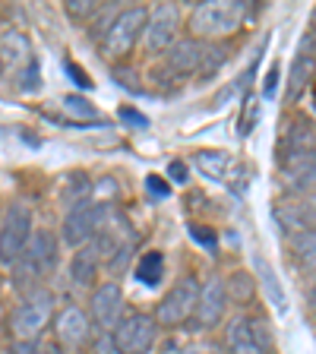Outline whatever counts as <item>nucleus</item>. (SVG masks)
I'll use <instances>...</instances> for the list:
<instances>
[{"instance_id": "6ab92c4d", "label": "nucleus", "mask_w": 316, "mask_h": 354, "mask_svg": "<svg viewBox=\"0 0 316 354\" xmlns=\"http://www.w3.org/2000/svg\"><path fill=\"white\" fill-rule=\"evenodd\" d=\"M291 250L307 275L316 279V231H297L291 234Z\"/></svg>"}, {"instance_id": "cd10ccee", "label": "nucleus", "mask_w": 316, "mask_h": 354, "mask_svg": "<svg viewBox=\"0 0 316 354\" xmlns=\"http://www.w3.org/2000/svg\"><path fill=\"white\" fill-rule=\"evenodd\" d=\"M146 187H149V193H155V196H168V184H165V177H158V174H149Z\"/></svg>"}, {"instance_id": "c85d7f7f", "label": "nucleus", "mask_w": 316, "mask_h": 354, "mask_svg": "<svg viewBox=\"0 0 316 354\" xmlns=\"http://www.w3.org/2000/svg\"><path fill=\"white\" fill-rule=\"evenodd\" d=\"M66 70H70V73H73V80H76V82H80V86H82V88H86V86H92V80H89V76H86V73H82V70H80V66H76V64H73V60H66Z\"/></svg>"}, {"instance_id": "72a5a7b5", "label": "nucleus", "mask_w": 316, "mask_h": 354, "mask_svg": "<svg viewBox=\"0 0 316 354\" xmlns=\"http://www.w3.org/2000/svg\"><path fill=\"white\" fill-rule=\"evenodd\" d=\"M177 354H203V351H199V348H180Z\"/></svg>"}, {"instance_id": "412c9836", "label": "nucleus", "mask_w": 316, "mask_h": 354, "mask_svg": "<svg viewBox=\"0 0 316 354\" xmlns=\"http://www.w3.org/2000/svg\"><path fill=\"white\" fill-rule=\"evenodd\" d=\"M136 279L149 288L158 285V281L165 279V253H158V250L142 253V257L136 259Z\"/></svg>"}, {"instance_id": "473e14b6", "label": "nucleus", "mask_w": 316, "mask_h": 354, "mask_svg": "<svg viewBox=\"0 0 316 354\" xmlns=\"http://www.w3.org/2000/svg\"><path fill=\"white\" fill-rule=\"evenodd\" d=\"M307 304H310V310H313V317H316V279H313V285H310V295H307Z\"/></svg>"}, {"instance_id": "2f4dec72", "label": "nucleus", "mask_w": 316, "mask_h": 354, "mask_svg": "<svg viewBox=\"0 0 316 354\" xmlns=\"http://www.w3.org/2000/svg\"><path fill=\"white\" fill-rule=\"evenodd\" d=\"M193 237H199V241H206V243H215V234H206L209 228H190Z\"/></svg>"}, {"instance_id": "f8f14e48", "label": "nucleus", "mask_w": 316, "mask_h": 354, "mask_svg": "<svg viewBox=\"0 0 316 354\" xmlns=\"http://www.w3.org/2000/svg\"><path fill=\"white\" fill-rule=\"evenodd\" d=\"M281 177L291 193H310L316 187V149H285L281 152Z\"/></svg>"}, {"instance_id": "c9c22d12", "label": "nucleus", "mask_w": 316, "mask_h": 354, "mask_svg": "<svg viewBox=\"0 0 316 354\" xmlns=\"http://www.w3.org/2000/svg\"><path fill=\"white\" fill-rule=\"evenodd\" d=\"M0 215H3V203H0Z\"/></svg>"}, {"instance_id": "4be33fe9", "label": "nucleus", "mask_w": 316, "mask_h": 354, "mask_svg": "<svg viewBox=\"0 0 316 354\" xmlns=\"http://www.w3.org/2000/svg\"><path fill=\"white\" fill-rule=\"evenodd\" d=\"M225 295H228V301H237V304H250L253 297H257V281H253L250 272H231L228 281H225Z\"/></svg>"}, {"instance_id": "6e6552de", "label": "nucleus", "mask_w": 316, "mask_h": 354, "mask_svg": "<svg viewBox=\"0 0 316 354\" xmlns=\"http://www.w3.org/2000/svg\"><path fill=\"white\" fill-rule=\"evenodd\" d=\"M225 345L231 354H269L272 351V332H269V323L263 317L241 313L228 323Z\"/></svg>"}, {"instance_id": "9d476101", "label": "nucleus", "mask_w": 316, "mask_h": 354, "mask_svg": "<svg viewBox=\"0 0 316 354\" xmlns=\"http://www.w3.org/2000/svg\"><path fill=\"white\" fill-rule=\"evenodd\" d=\"M177 29H180V10H177V3H158V7H152L146 16V32H142L146 51L149 54L168 51L171 44L177 41Z\"/></svg>"}, {"instance_id": "f704fd0d", "label": "nucleus", "mask_w": 316, "mask_h": 354, "mask_svg": "<svg viewBox=\"0 0 316 354\" xmlns=\"http://www.w3.org/2000/svg\"><path fill=\"white\" fill-rule=\"evenodd\" d=\"M3 66H7V64H3V54H0V73H3Z\"/></svg>"}, {"instance_id": "aec40b11", "label": "nucleus", "mask_w": 316, "mask_h": 354, "mask_svg": "<svg viewBox=\"0 0 316 354\" xmlns=\"http://www.w3.org/2000/svg\"><path fill=\"white\" fill-rule=\"evenodd\" d=\"M193 162H196V168L203 171L206 177H215V180H225L231 171V165H234V158H231L228 152H196L193 155Z\"/></svg>"}, {"instance_id": "bb28decb", "label": "nucleus", "mask_w": 316, "mask_h": 354, "mask_svg": "<svg viewBox=\"0 0 316 354\" xmlns=\"http://www.w3.org/2000/svg\"><path fill=\"white\" fill-rule=\"evenodd\" d=\"M275 86H279V64L269 66V76H266V82H263V95L272 98L275 95Z\"/></svg>"}, {"instance_id": "a211bd4d", "label": "nucleus", "mask_w": 316, "mask_h": 354, "mask_svg": "<svg viewBox=\"0 0 316 354\" xmlns=\"http://www.w3.org/2000/svg\"><path fill=\"white\" fill-rule=\"evenodd\" d=\"M313 76H316V57L297 54L295 64H291V80H288V102H297V98L307 92Z\"/></svg>"}, {"instance_id": "7c9ffc66", "label": "nucleus", "mask_w": 316, "mask_h": 354, "mask_svg": "<svg viewBox=\"0 0 316 354\" xmlns=\"http://www.w3.org/2000/svg\"><path fill=\"white\" fill-rule=\"evenodd\" d=\"M124 118H127V120H133V124H140V127H146V124H149V120L142 118V114H136V111H130V108H124Z\"/></svg>"}, {"instance_id": "a878e982", "label": "nucleus", "mask_w": 316, "mask_h": 354, "mask_svg": "<svg viewBox=\"0 0 316 354\" xmlns=\"http://www.w3.org/2000/svg\"><path fill=\"white\" fill-rule=\"evenodd\" d=\"M257 269H259V275H263V279H266V285L272 288V297H275V304H279V307H281V288L275 285V275H272V269H269V266H266L263 259H257Z\"/></svg>"}, {"instance_id": "7ed1b4c3", "label": "nucleus", "mask_w": 316, "mask_h": 354, "mask_svg": "<svg viewBox=\"0 0 316 354\" xmlns=\"http://www.w3.org/2000/svg\"><path fill=\"white\" fill-rule=\"evenodd\" d=\"M54 307H57V301L51 291L44 285H32L19 297V304L13 307V317H10L13 339H38L54 319Z\"/></svg>"}, {"instance_id": "5701e85b", "label": "nucleus", "mask_w": 316, "mask_h": 354, "mask_svg": "<svg viewBox=\"0 0 316 354\" xmlns=\"http://www.w3.org/2000/svg\"><path fill=\"white\" fill-rule=\"evenodd\" d=\"M64 111L66 114H76V118H82V120H95L98 114H95V108H92V104L86 102V98L82 95H64Z\"/></svg>"}, {"instance_id": "0eeeda50", "label": "nucleus", "mask_w": 316, "mask_h": 354, "mask_svg": "<svg viewBox=\"0 0 316 354\" xmlns=\"http://www.w3.org/2000/svg\"><path fill=\"white\" fill-rule=\"evenodd\" d=\"M199 301V281L196 275H180L174 285L168 288V295L158 301L155 307V323L165 326V329H174V326H184L193 317Z\"/></svg>"}, {"instance_id": "f03ea898", "label": "nucleus", "mask_w": 316, "mask_h": 354, "mask_svg": "<svg viewBox=\"0 0 316 354\" xmlns=\"http://www.w3.org/2000/svg\"><path fill=\"white\" fill-rule=\"evenodd\" d=\"M146 7H124L108 19V26L102 29V38H98V48L108 60H127L136 44H140L142 32H146Z\"/></svg>"}, {"instance_id": "39448f33", "label": "nucleus", "mask_w": 316, "mask_h": 354, "mask_svg": "<svg viewBox=\"0 0 316 354\" xmlns=\"http://www.w3.org/2000/svg\"><path fill=\"white\" fill-rule=\"evenodd\" d=\"M111 212H114L111 203H89V199H82V203H76V206H70L66 209V215H64L60 241H64L66 247H73V250L86 247V243L95 241L98 231L108 225Z\"/></svg>"}, {"instance_id": "f3484780", "label": "nucleus", "mask_w": 316, "mask_h": 354, "mask_svg": "<svg viewBox=\"0 0 316 354\" xmlns=\"http://www.w3.org/2000/svg\"><path fill=\"white\" fill-rule=\"evenodd\" d=\"M102 250H98L95 243L89 241L86 247H80V250L70 257V281L80 288H89L98 281V272H102Z\"/></svg>"}, {"instance_id": "393cba45", "label": "nucleus", "mask_w": 316, "mask_h": 354, "mask_svg": "<svg viewBox=\"0 0 316 354\" xmlns=\"http://www.w3.org/2000/svg\"><path fill=\"white\" fill-rule=\"evenodd\" d=\"M7 354H41V345H38V339H13Z\"/></svg>"}, {"instance_id": "4468645a", "label": "nucleus", "mask_w": 316, "mask_h": 354, "mask_svg": "<svg viewBox=\"0 0 316 354\" xmlns=\"http://www.w3.org/2000/svg\"><path fill=\"white\" fill-rule=\"evenodd\" d=\"M54 335L64 348H86L92 342V323L89 313L76 304L64 307L60 313H54Z\"/></svg>"}, {"instance_id": "423d86ee", "label": "nucleus", "mask_w": 316, "mask_h": 354, "mask_svg": "<svg viewBox=\"0 0 316 354\" xmlns=\"http://www.w3.org/2000/svg\"><path fill=\"white\" fill-rule=\"evenodd\" d=\"M158 342V323L149 313H124L114 329H111V345L118 354H149Z\"/></svg>"}, {"instance_id": "f257e3e1", "label": "nucleus", "mask_w": 316, "mask_h": 354, "mask_svg": "<svg viewBox=\"0 0 316 354\" xmlns=\"http://www.w3.org/2000/svg\"><path fill=\"white\" fill-rule=\"evenodd\" d=\"M250 13L253 3H247V0H203L190 13V38H196V41L228 38L247 22Z\"/></svg>"}, {"instance_id": "2eb2a0df", "label": "nucleus", "mask_w": 316, "mask_h": 354, "mask_svg": "<svg viewBox=\"0 0 316 354\" xmlns=\"http://www.w3.org/2000/svg\"><path fill=\"white\" fill-rule=\"evenodd\" d=\"M228 313V295H225V281L219 275L206 281V285H199V301H196V310H193V317L203 329H215V326L225 319Z\"/></svg>"}, {"instance_id": "b1692460", "label": "nucleus", "mask_w": 316, "mask_h": 354, "mask_svg": "<svg viewBox=\"0 0 316 354\" xmlns=\"http://www.w3.org/2000/svg\"><path fill=\"white\" fill-rule=\"evenodd\" d=\"M66 13L73 19H92L98 13V3H92V0H66Z\"/></svg>"}, {"instance_id": "1a4fd4ad", "label": "nucleus", "mask_w": 316, "mask_h": 354, "mask_svg": "<svg viewBox=\"0 0 316 354\" xmlns=\"http://www.w3.org/2000/svg\"><path fill=\"white\" fill-rule=\"evenodd\" d=\"M57 263H60V237L48 228H35L29 247H26L22 259L13 269H19V272H26L32 281H38V279H48V275L57 269Z\"/></svg>"}, {"instance_id": "9b49d317", "label": "nucleus", "mask_w": 316, "mask_h": 354, "mask_svg": "<svg viewBox=\"0 0 316 354\" xmlns=\"http://www.w3.org/2000/svg\"><path fill=\"white\" fill-rule=\"evenodd\" d=\"M124 288L118 281H102L89 297V323H95L98 329L111 335V329L124 319Z\"/></svg>"}, {"instance_id": "c756f323", "label": "nucleus", "mask_w": 316, "mask_h": 354, "mask_svg": "<svg viewBox=\"0 0 316 354\" xmlns=\"http://www.w3.org/2000/svg\"><path fill=\"white\" fill-rule=\"evenodd\" d=\"M168 174L174 177L177 184H184V180H187V168H184V162H171V165H168Z\"/></svg>"}, {"instance_id": "ddd939ff", "label": "nucleus", "mask_w": 316, "mask_h": 354, "mask_svg": "<svg viewBox=\"0 0 316 354\" xmlns=\"http://www.w3.org/2000/svg\"><path fill=\"white\" fill-rule=\"evenodd\" d=\"M203 54H206L203 41H196V38H180V41H174L168 51H165V70H168V76L174 82H184V80H190L193 73H199Z\"/></svg>"}, {"instance_id": "dca6fc26", "label": "nucleus", "mask_w": 316, "mask_h": 354, "mask_svg": "<svg viewBox=\"0 0 316 354\" xmlns=\"http://www.w3.org/2000/svg\"><path fill=\"white\" fill-rule=\"evenodd\" d=\"M275 218L288 234H297V231H316V196L304 193L301 199H291V203H281L275 209Z\"/></svg>"}, {"instance_id": "20e7f679", "label": "nucleus", "mask_w": 316, "mask_h": 354, "mask_svg": "<svg viewBox=\"0 0 316 354\" xmlns=\"http://www.w3.org/2000/svg\"><path fill=\"white\" fill-rule=\"evenodd\" d=\"M32 234H35V218L26 203H10L0 215V266L13 269L22 259L26 247H29Z\"/></svg>"}]
</instances>
